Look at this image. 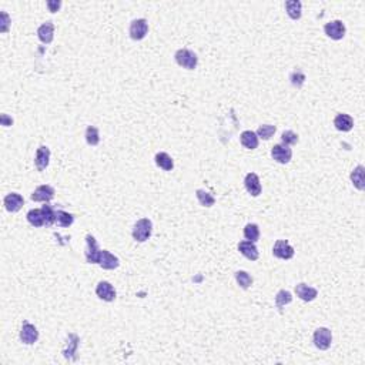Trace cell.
<instances>
[{
	"instance_id": "cell-1",
	"label": "cell",
	"mask_w": 365,
	"mask_h": 365,
	"mask_svg": "<svg viewBox=\"0 0 365 365\" xmlns=\"http://www.w3.org/2000/svg\"><path fill=\"white\" fill-rule=\"evenodd\" d=\"M174 57H175L177 64L181 66V67H184V69L194 70L197 67L198 57L190 49H180V50H177L175 54H174Z\"/></svg>"
},
{
	"instance_id": "cell-2",
	"label": "cell",
	"mask_w": 365,
	"mask_h": 365,
	"mask_svg": "<svg viewBox=\"0 0 365 365\" xmlns=\"http://www.w3.org/2000/svg\"><path fill=\"white\" fill-rule=\"evenodd\" d=\"M153 233V224L149 218H140L133 228V238L139 243H144Z\"/></svg>"
},
{
	"instance_id": "cell-3",
	"label": "cell",
	"mask_w": 365,
	"mask_h": 365,
	"mask_svg": "<svg viewBox=\"0 0 365 365\" xmlns=\"http://www.w3.org/2000/svg\"><path fill=\"white\" fill-rule=\"evenodd\" d=\"M86 261L88 264H99L102 257V250L99 248V244L93 236H86Z\"/></svg>"
},
{
	"instance_id": "cell-4",
	"label": "cell",
	"mask_w": 365,
	"mask_h": 365,
	"mask_svg": "<svg viewBox=\"0 0 365 365\" xmlns=\"http://www.w3.org/2000/svg\"><path fill=\"white\" fill-rule=\"evenodd\" d=\"M294 248L287 240H277L273 247V254L279 260H291L294 257Z\"/></svg>"
},
{
	"instance_id": "cell-5",
	"label": "cell",
	"mask_w": 365,
	"mask_h": 365,
	"mask_svg": "<svg viewBox=\"0 0 365 365\" xmlns=\"http://www.w3.org/2000/svg\"><path fill=\"white\" fill-rule=\"evenodd\" d=\"M331 343H332V334L328 328L325 327H321L318 330H315L314 332V344L318 349H328L331 347Z\"/></svg>"
},
{
	"instance_id": "cell-6",
	"label": "cell",
	"mask_w": 365,
	"mask_h": 365,
	"mask_svg": "<svg viewBox=\"0 0 365 365\" xmlns=\"http://www.w3.org/2000/svg\"><path fill=\"white\" fill-rule=\"evenodd\" d=\"M324 32L332 40H341L345 36L347 29H345V24L341 20H332V21H328L324 26Z\"/></svg>"
},
{
	"instance_id": "cell-7",
	"label": "cell",
	"mask_w": 365,
	"mask_h": 365,
	"mask_svg": "<svg viewBox=\"0 0 365 365\" xmlns=\"http://www.w3.org/2000/svg\"><path fill=\"white\" fill-rule=\"evenodd\" d=\"M130 37L133 40H143L149 32V23L146 19H136L130 24Z\"/></svg>"
},
{
	"instance_id": "cell-8",
	"label": "cell",
	"mask_w": 365,
	"mask_h": 365,
	"mask_svg": "<svg viewBox=\"0 0 365 365\" xmlns=\"http://www.w3.org/2000/svg\"><path fill=\"white\" fill-rule=\"evenodd\" d=\"M20 340H21L23 344L32 345L39 340V331L33 324L24 321L23 325H21V330H20Z\"/></svg>"
},
{
	"instance_id": "cell-9",
	"label": "cell",
	"mask_w": 365,
	"mask_h": 365,
	"mask_svg": "<svg viewBox=\"0 0 365 365\" xmlns=\"http://www.w3.org/2000/svg\"><path fill=\"white\" fill-rule=\"evenodd\" d=\"M271 156L279 164H287V163H290V160L293 157V150L288 146H285V144L281 143V144H276L273 147Z\"/></svg>"
},
{
	"instance_id": "cell-10",
	"label": "cell",
	"mask_w": 365,
	"mask_h": 365,
	"mask_svg": "<svg viewBox=\"0 0 365 365\" xmlns=\"http://www.w3.org/2000/svg\"><path fill=\"white\" fill-rule=\"evenodd\" d=\"M96 294L100 300L111 302L116 300V290L114 287L108 282V281H100L96 287Z\"/></svg>"
},
{
	"instance_id": "cell-11",
	"label": "cell",
	"mask_w": 365,
	"mask_h": 365,
	"mask_svg": "<svg viewBox=\"0 0 365 365\" xmlns=\"http://www.w3.org/2000/svg\"><path fill=\"white\" fill-rule=\"evenodd\" d=\"M3 203H4V207L9 213H18L19 210L23 207L24 200L19 193H10L4 197Z\"/></svg>"
},
{
	"instance_id": "cell-12",
	"label": "cell",
	"mask_w": 365,
	"mask_h": 365,
	"mask_svg": "<svg viewBox=\"0 0 365 365\" xmlns=\"http://www.w3.org/2000/svg\"><path fill=\"white\" fill-rule=\"evenodd\" d=\"M50 161V149L47 146H40L36 151V158L35 164L39 172L46 170V167L49 166Z\"/></svg>"
},
{
	"instance_id": "cell-13",
	"label": "cell",
	"mask_w": 365,
	"mask_h": 365,
	"mask_svg": "<svg viewBox=\"0 0 365 365\" xmlns=\"http://www.w3.org/2000/svg\"><path fill=\"white\" fill-rule=\"evenodd\" d=\"M244 184H245V189L247 192L250 193L253 197H258L261 194V183L258 175L256 173H248L245 175V180H244Z\"/></svg>"
},
{
	"instance_id": "cell-14",
	"label": "cell",
	"mask_w": 365,
	"mask_h": 365,
	"mask_svg": "<svg viewBox=\"0 0 365 365\" xmlns=\"http://www.w3.org/2000/svg\"><path fill=\"white\" fill-rule=\"evenodd\" d=\"M53 197H54V189L47 184L39 186L32 194L33 201H43V203H49L50 200H53Z\"/></svg>"
},
{
	"instance_id": "cell-15",
	"label": "cell",
	"mask_w": 365,
	"mask_h": 365,
	"mask_svg": "<svg viewBox=\"0 0 365 365\" xmlns=\"http://www.w3.org/2000/svg\"><path fill=\"white\" fill-rule=\"evenodd\" d=\"M238 251L243 254L245 258H248V260L251 261H256L258 260V257H260V253H258V248L256 247V244L253 243V241H241V243L238 244Z\"/></svg>"
},
{
	"instance_id": "cell-16",
	"label": "cell",
	"mask_w": 365,
	"mask_h": 365,
	"mask_svg": "<svg viewBox=\"0 0 365 365\" xmlns=\"http://www.w3.org/2000/svg\"><path fill=\"white\" fill-rule=\"evenodd\" d=\"M296 294L302 301H313L317 298L318 296V291L314 288V287H310V285H307V284H304V282H300V284H297L296 285Z\"/></svg>"
},
{
	"instance_id": "cell-17",
	"label": "cell",
	"mask_w": 365,
	"mask_h": 365,
	"mask_svg": "<svg viewBox=\"0 0 365 365\" xmlns=\"http://www.w3.org/2000/svg\"><path fill=\"white\" fill-rule=\"evenodd\" d=\"M37 36L40 39L42 43L44 44H49L53 42V37H54V24L52 21H46L43 23L39 29H37Z\"/></svg>"
},
{
	"instance_id": "cell-18",
	"label": "cell",
	"mask_w": 365,
	"mask_h": 365,
	"mask_svg": "<svg viewBox=\"0 0 365 365\" xmlns=\"http://www.w3.org/2000/svg\"><path fill=\"white\" fill-rule=\"evenodd\" d=\"M334 126L337 130L340 131H349L352 127H354V119L349 116V114H345V113H340L335 116L334 119Z\"/></svg>"
},
{
	"instance_id": "cell-19",
	"label": "cell",
	"mask_w": 365,
	"mask_h": 365,
	"mask_svg": "<svg viewBox=\"0 0 365 365\" xmlns=\"http://www.w3.org/2000/svg\"><path fill=\"white\" fill-rule=\"evenodd\" d=\"M99 264H100V267L105 268V270H116V268L120 265V261H119V258H117L116 256H113L110 251L103 250Z\"/></svg>"
},
{
	"instance_id": "cell-20",
	"label": "cell",
	"mask_w": 365,
	"mask_h": 365,
	"mask_svg": "<svg viewBox=\"0 0 365 365\" xmlns=\"http://www.w3.org/2000/svg\"><path fill=\"white\" fill-rule=\"evenodd\" d=\"M351 181L354 184V187L360 192H363L365 189V169L364 166H358L354 169V172L351 173Z\"/></svg>"
},
{
	"instance_id": "cell-21",
	"label": "cell",
	"mask_w": 365,
	"mask_h": 365,
	"mask_svg": "<svg viewBox=\"0 0 365 365\" xmlns=\"http://www.w3.org/2000/svg\"><path fill=\"white\" fill-rule=\"evenodd\" d=\"M240 141H241L244 147L248 149V150H254V149L258 147V136L251 130L243 131L241 136H240Z\"/></svg>"
},
{
	"instance_id": "cell-22",
	"label": "cell",
	"mask_w": 365,
	"mask_h": 365,
	"mask_svg": "<svg viewBox=\"0 0 365 365\" xmlns=\"http://www.w3.org/2000/svg\"><path fill=\"white\" fill-rule=\"evenodd\" d=\"M301 9H302V4L298 0H288V1H285V10H287L288 16L293 19V20H298V19L301 18Z\"/></svg>"
},
{
	"instance_id": "cell-23",
	"label": "cell",
	"mask_w": 365,
	"mask_h": 365,
	"mask_svg": "<svg viewBox=\"0 0 365 365\" xmlns=\"http://www.w3.org/2000/svg\"><path fill=\"white\" fill-rule=\"evenodd\" d=\"M156 164L160 167V169H163V170H166V172H172L174 167V161L172 157L169 156L167 153H158L156 156Z\"/></svg>"
},
{
	"instance_id": "cell-24",
	"label": "cell",
	"mask_w": 365,
	"mask_h": 365,
	"mask_svg": "<svg viewBox=\"0 0 365 365\" xmlns=\"http://www.w3.org/2000/svg\"><path fill=\"white\" fill-rule=\"evenodd\" d=\"M74 221V215L67 211L59 210L56 211V224L59 227H70Z\"/></svg>"
},
{
	"instance_id": "cell-25",
	"label": "cell",
	"mask_w": 365,
	"mask_h": 365,
	"mask_svg": "<svg viewBox=\"0 0 365 365\" xmlns=\"http://www.w3.org/2000/svg\"><path fill=\"white\" fill-rule=\"evenodd\" d=\"M27 221L32 224L33 227H43L44 226V217H43V213H42V209H35L30 210L27 213Z\"/></svg>"
},
{
	"instance_id": "cell-26",
	"label": "cell",
	"mask_w": 365,
	"mask_h": 365,
	"mask_svg": "<svg viewBox=\"0 0 365 365\" xmlns=\"http://www.w3.org/2000/svg\"><path fill=\"white\" fill-rule=\"evenodd\" d=\"M195 195H197L198 203H200L203 207H213V206L215 204L214 195L210 194L209 192H206V190H197V192H195Z\"/></svg>"
},
{
	"instance_id": "cell-27",
	"label": "cell",
	"mask_w": 365,
	"mask_h": 365,
	"mask_svg": "<svg viewBox=\"0 0 365 365\" xmlns=\"http://www.w3.org/2000/svg\"><path fill=\"white\" fill-rule=\"evenodd\" d=\"M291 301H293V296L287 290H279L277 296H276V305H277V308H279V311L282 310V307H285Z\"/></svg>"
},
{
	"instance_id": "cell-28",
	"label": "cell",
	"mask_w": 365,
	"mask_h": 365,
	"mask_svg": "<svg viewBox=\"0 0 365 365\" xmlns=\"http://www.w3.org/2000/svg\"><path fill=\"white\" fill-rule=\"evenodd\" d=\"M244 237L248 240V241H253L256 243L258 238H260V228L257 224H247L245 228H244Z\"/></svg>"
},
{
	"instance_id": "cell-29",
	"label": "cell",
	"mask_w": 365,
	"mask_h": 365,
	"mask_svg": "<svg viewBox=\"0 0 365 365\" xmlns=\"http://www.w3.org/2000/svg\"><path fill=\"white\" fill-rule=\"evenodd\" d=\"M42 213L44 217V226L50 227L56 223V211L53 210L49 203H44V206L42 207Z\"/></svg>"
},
{
	"instance_id": "cell-30",
	"label": "cell",
	"mask_w": 365,
	"mask_h": 365,
	"mask_svg": "<svg viewBox=\"0 0 365 365\" xmlns=\"http://www.w3.org/2000/svg\"><path fill=\"white\" fill-rule=\"evenodd\" d=\"M276 130H277V127H276V126H273V124H261L256 134H257V136L262 140H270L273 136H274Z\"/></svg>"
},
{
	"instance_id": "cell-31",
	"label": "cell",
	"mask_w": 365,
	"mask_h": 365,
	"mask_svg": "<svg viewBox=\"0 0 365 365\" xmlns=\"http://www.w3.org/2000/svg\"><path fill=\"white\" fill-rule=\"evenodd\" d=\"M86 141L90 146H97L100 143V134L99 130L93 126H88L86 129Z\"/></svg>"
},
{
	"instance_id": "cell-32",
	"label": "cell",
	"mask_w": 365,
	"mask_h": 365,
	"mask_svg": "<svg viewBox=\"0 0 365 365\" xmlns=\"http://www.w3.org/2000/svg\"><path fill=\"white\" fill-rule=\"evenodd\" d=\"M236 279H237L238 285H240L243 290H247V288L251 287V284H253V277H251L248 273H245V271H237V273H236Z\"/></svg>"
},
{
	"instance_id": "cell-33",
	"label": "cell",
	"mask_w": 365,
	"mask_h": 365,
	"mask_svg": "<svg viewBox=\"0 0 365 365\" xmlns=\"http://www.w3.org/2000/svg\"><path fill=\"white\" fill-rule=\"evenodd\" d=\"M281 140H282V144L285 146H293V144H297L298 143V134H296L294 131L291 130H287L281 134Z\"/></svg>"
},
{
	"instance_id": "cell-34",
	"label": "cell",
	"mask_w": 365,
	"mask_h": 365,
	"mask_svg": "<svg viewBox=\"0 0 365 365\" xmlns=\"http://www.w3.org/2000/svg\"><path fill=\"white\" fill-rule=\"evenodd\" d=\"M304 80H305V76L300 71V70H297L294 71L293 74H291V83L297 87H301L302 86V83H304Z\"/></svg>"
},
{
	"instance_id": "cell-35",
	"label": "cell",
	"mask_w": 365,
	"mask_h": 365,
	"mask_svg": "<svg viewBox=\"0 0 365 365\" xmlns=\"http://www.w3.org/2000/svg\"><path fill=\"white\" fill-rule=\"evenodd\" d=\"M9 23H10V20H9V16H7V13L6 12H1V32L3 33H6L7 30H9Z\"/></svg>"
},
{
	"instance_id": "cell-36",
	"label": "cell",
	"mask_w": 365,
	"mask_h": 365,
	"mask_svg": "<svg viewBox=\"0 0 365 365\" xmlns=\"http://www.w3.org/2000/svg\"><path fill=\"white\" fill-rule=\"evenodd\" d=\"M46 4H47L49 10H50L52 13H56V12L62 7V1H59V0H49Z\"/></svg>"
}]
</instances>
